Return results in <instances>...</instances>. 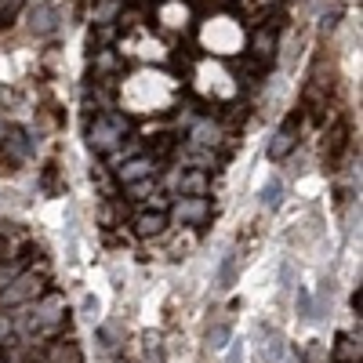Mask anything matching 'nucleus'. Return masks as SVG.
Listing matches in <instances>:
<instances>
[{"label":"nucleus","mask_w":363,"mask_h":363,"mask_svg":"<svg viewBox=\"0 0 363 363\" xmlns=\"http://www.w3.org/2000/svg\"><path fill=\"white\" fill-rule=\"evenodd\" d=\"M124 99L138 113H160V106H167L174 99V80L160 77V73H135L124 84Z\"/></svg>","instance_id":"obj_1"},{"label":"nucleus","mask_w":363,"mask_h":363,"mask_svg":"<svg viewBox=\"0 0 363 363\" xmlns=\"http://www.w3.org/2000/svg\"><path fill=\"white\" fill-rule=\"evenodd\" d=\"M124 138H128V116H120L113 109H106L102 116H95L87 124V145L95 153H113Z\"/></svg>","instance_id":"obj_2"},{"label":"nucleus","mask_w":363,"mask_h":363,"mask_svg":"<svg viewBox=\"0 0 363 363\" xmlns=\"http://www.w3.org/2000/svg\"><path fill=\"white\" fill-rule=\"evenodd\" d=\"M203 44L211 51H218V55H233V51H240V44H244V29H240V22H233V18H215V22L203 26Z\"/></svg>","instance_id":"obj_3"},{"label":"nucleus","mask_w":363,"mask_h":363,"mask_svg":"<svg viewBox=\"0 0 363 363\" xmlns=\"http://www.w3.org/2000/svg\"><path fill=\"white\" fill-rule=\"evenodd\" d=\"M40 291H44V280L37 272H15V280L0 291V306H26V301H33Z\"/></svg>","instance_id":"obj_4"},{"label":"nucleus","mask_w":363,"mask_h":363,"mask_svg":"<svg viewBox=\"0 0 363 363\" xmlns=\"http://www.w3.org/2000/svg\"><path fill=\"white\" fill-rule=\"evenodd\" d=\"M58 323H62V298H48L33 309L26 330H29V338H40V335H48V330H55Z\"/></svg>","instance_id":"obj_5"},{"label":"nucleus","mask_w":363,"mask_h":363,"mask_svg":"<svg viewBox=\"0 0 363 363\" xmlns=\"http://www.w3.org/2000/svg\"><path fill=\"white\" fill-rule=\"evenodd\" d=\"M116 174H120L124 186H135V182H145V178L157 174V160H149V157H128L124 164H116Z\"/></svg>","instance_id":"obj_6"},{"label":"nucleus","mask_w":363,"mask_h":363,"mask_svg":"<svg viewBox=\"0 0 363 363\" xmlns=\"http://www.w3.org/2000/svg\"><path fill=\"white\" fill-rule=\"evenodd\" d=\"M222 128L215 124V120H211V116H196L193 120V128H189V142L193 145H203V149H218L222 145Z\"/></svg>","instance_id":"obj_7"},{"label":"nucleus","mask_w":363,"mask_h":363,"mask_svg":"<svg viewBox=\"0 0 363 363\" xmlns=\"http://www.w3.org/2000/svg\"><path fill=\"white\" fill-rule=\"evenodd\" d=\"M174 186H178L182 196H203L207 186H211V171H196V167H189V171L174 174Z\"/></svg>","instance_id":"obj_8"},{"label":"nucleus","mask_w":363,"mask_h":363,"mask_svg":"<svg viewBox=\"0 0 363 363\" xmlns=\"http://www.w3.org/2000/svg\"><path fill=\"white\" fill-rule=\"evenodd\" d=\"M174 215H178L182 222H189V225H200V222L211 215V203H207V196H182V200L174 203Z\"/></svg>","instance_id":"obj_9"},{"label":"nucleus","mask_w":363,"mask_h":363,"mask_svg":"<svg viewBox=\"0 0 363 363\" xmlns=\"http://www.w3.org/2000/svg\"><path fill=\"white\" fill-rule=\"evenodd\" d=\"M294 128H298V124H294V116H291L287 124H284L277 135H272V142H269V157H272V160H284L291 149H294V142H298V138H294V135H298Z\"/></svg>","instance_id":"obj_10"},{"label":"nucleus","mask_w":363,"mask_h":363,"mask_svg":"<svg viewBox=\"0 0 363 363\" xmlns=\"http://www.w3.org/2000/svg\"><path fill=\"white\" fill-rule=\"evenodd\" d=\"M160 22L167 29H186L189 26V8L182 4V0H164L160 4Z\"/></svg>","instance_id":"obj_11"},{"label":"nucleus","mask_w":363,"mask_h":363,"mask_svg":"<svg viewBox=\"0 0 363 363\" xmlns=\"http://www.w3.org/2000/svg\"><path fill=\"white\" fill-rule=\"evenodd\" d=\"M40 363H84V356H80V349H77V342H55L44 356H40Z\"/></svg>","instance_id":"obj_12"},{"label":"nucleus","mask_w":363,"mask_h":363,"mask_svg":"<svg viewBox=\"0 0 363 363\" xmlns=\"http://www.w3.org/2000/svg\"><path fill=\"white\" fill-rule=\"evenodd\" d=\"M164 225H167V215L164 211H153V215H138V222H135V229H138V236H157V233H164Z\"/></svg>","instance_id":"obj_13"},{"label":"nucleus","mask_w":363,"mask_h":363,"mask_svg":"<svg viewBox=\"0 0 363 363\" xmlns=\"http://www.w3.org/2000/svg\"><path fill=\"white\" fill-rule=\"evenodd\" d=\"M251 48H255V55L262 58V62H269V58L277 55V33H272V29H258Z\"/></svg>","instance_id":"obj_14"},{"label":"nucleus","mask_w":363,"mask_h":363,"mask_svg":"<svg viewBox=\"0 0 363 363\" xmlns=\"http://www.w3.org/2000/svg\"><path fill=\"white\" fill-rule=\"evenodd\" d=\"M186 167L211 171V167H215V153H211V149H203V145H193V142H189V149H186Z\"/></svg>","instance_id":"obj_15"},{"label":"nucleus","mask_w":363,"mask_h":363,"mask_svg":"<svg viewBox=\"0 0 363 363\" xmlns=\"http://www.w3.org/2000/svg\"><path fill=\"white\" fill-rule=\"evenodd\" d=\"M29 26H33V33H51V29H55V8H51V4L33 8V15H29Z\"/></svg>","instance_id":"obj_16"},{"label":"nucleus","mask_w":363,"mask_h":363,"mask_svg":"<svg viewBox=\"0 0 363 363\" xmlns=\"http://www.w3.org/2000/svg\"><path fill=\"white\" fill-rule=\"evenodd\" d=\"M26 153H29V142H26V135H22V131H11V135H8V142H4V157H8L11 164H18Z\"/></svg>","instance_id":"obj_17"},{"label":"nucleus","mask_w":363,"mask_h":363,"mask_svg":"<svg viewBox=\"0 0 363 363\" xmlns=\"http://www.w3.org/2000/svg\"><path fill=\"white\" fill-rule=\"evenodd\" d=\"M335 359L338 363H359V342H352L349 335H342L338 345H335Z\"/></svg>","instance_id":"obj_18"},{"label":"nucleus","mask_w":363,"mask_h":363,"mask_svg":"<svg viewBox=\"0 0 363 363\" xmlns=\"http://www.w3.org/2000/svg\"><path fill=\"white\" fill-rule=\"evenodd\" d=\"M284 200V182L280 178H269L265 189H262V207H280Z\"/></svg>","instance_id":"obj_19"},{"label":"nucleus","mask_w":363,"mask_h":363,"mask_svg":"<svg viewBox=\"0 0 363 363\" xmlns=\"http://www.w3.org/2000/svg\"><path fill=\"white\" fill-rule=\"evenodd\" d=\"M145 363H167L164 345H160V338H157V335H145Z\"/></svg>","instance_id":"obj_20"},{"label":"nucleus","mask_w":363,"mask_h":363,"mask_svg":"<svg viewBox=\"0 0 363 363\" xmlns=\"http://www.w3.org/2000/svg\"><path fill=\"white\" fill-rule=\"evenodd\" d=\"M225 342H229V323H215L207 330V345L211 349H225Z\"/></svg>","instance_id":"obj_21"},{"label":"nucleus","mask_w":363,"mask_h":363,"mask_svg":"<svg viewBox=\"0 0 363 363\" xmlns=\"http://www.w3.org/2000/svg\"><path fill=\"white\" fill-rule=\"evenodd\" d=\"M236 251H229V258H225V265H222V287H233V277H236Z\"/></svg>","instance_id":"obj_22"},{"label":"nucleus","mask_w":363,"mask_h":363,"mask_svg":"<svg viewBox=\"0 0 363 363\" xmlns=\"http://www.w3.org/2000/svg\"><path fill=\"white\" fill-rule=\"evenodd\" d=\"M18 8H22V0H4V4H0V22H11L18 15Z\"/></svg>","instance_id":"obj_23"},{"label":"nucleus","mask_w":363,"mask_h":363,"mask_svg":"<svg viewBox=\"0 0 363 363\" xmlns=\"http://www.w3.org/2000/svg\"><path fill=\"white\" fill-rule=\"evenodd\" d=\"M116 330H120V323H106V327L99 330V335H102V345H106V349H113V345H116Z\"/></svg>","instance_id":"obj_24"},{"label":"nucleus","mask_w":363,"mask_h":363,"mask_svg":"<svg viewBox=\"0 0 363 363\" xmlns=\"http://www.w3.org/2000/svg\"><path fill=\"white\" fill-rule=\"evenodd\" d=\"M15 272H18L15 265H0V291H4V287L15 280Z\"/></svg>","instance_id":"obj_25"},{"label":"nucleus","mask_w":363,"mask_h":363,"mask_svg":"<svg viewBox=\"0 0 363 363\" xmlns=\"http://www.w3.org/2000/svg\"><path fill=\"white\" fill-rule=\"evenodd\" d=\"M0 233H11V222H0Z\"/></svg>","instance_id":"obj_26"},{"label":"nucleus","mask_w":363,"mask_h":363,"mask_svg":"<svg viewBox=\"0 0 363 363\" xmlns=\"http://www.w3.org/2000/svg\"><path fill=\"white\" fill-rule=\"evenodd\" d=\"M229 363H240V349H236V352H233V356H229Z\"/></svg>","instance_id":"obj_27"}]
</instances>
